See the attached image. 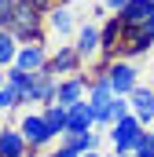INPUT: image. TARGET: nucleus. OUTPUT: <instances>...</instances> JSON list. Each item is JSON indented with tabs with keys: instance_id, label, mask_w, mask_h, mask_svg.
<instances>
[{
	"instance_id": "f257e3e1",
	"label": "nucleus",
	"mask_w": 154,
	"mask_h": 157,
	"mask_svg": "<svg viewBox=\"0 0 154 157\" xmlns=\"http://www.w3.org/2000/svg\"><path fill=\"white\" fill-rule=\"evenodd\" d=\"M7 29L18 37V44H37V40H44V29H48L44 26V11L37 4H30V0H15Z\"/></svg>"
},
{
	"instance_id": "f03ea898",
	"label": "nucleus",
	"mask_w": 154,
	"mask_h": 157,
	"mask_svg": "<svg viewBox=\"0 0 154 157\" xmlns=\"http://www.w3.org/2000/svg\"><path fill=\"white\" fill-rule=\"evenodd\" d=\"M143 132H147V124H143V121L136 117V113H125L121 121H114V124L107 128V139H110V146H114L117 154H132Z\"/></svg>"
},
{
	"instance_id": "7ed1b4c3",
	"label": "nucleus",
	"mask_w": 154,
	"mask_h": 157,
	"mask_svg": "<svg viewBox=\"0 0 154 157\" xmlns=\"http://www.w3.org/2000/svg\"><path fill=\"white\" fill-rule=\"evenodd\" d=\"M18 128H22V135H26V143H30V150L37 154L44 146H51L59 135L48 128V121H44V110H26L22 117H18Z\"/></svg>"
},
{
	"instance_id": "20e7f679",
	"label": "nucleus",
	"mask_w": 154,
	"mask_h": 157,
	"mask_svg": "<svg viewBox=\"0 0 154 157\" xmlns=\"http://www.w3.org/2000/svg\"><path fill=\"white\" fill-rule=\"evenodd\" d=\"M44 26H48V33H51V37H59V40L77 37V29H81L77 11L66 4V0H59V4H51V7L44 11Z\"/></svg>"
},
{
	"instance_id": "39448f33",
	"label": "nucleus",
	"mask_w": 154,
	"mask_h": 157,
	"mask_svg": "<svg viewBox=\"0 0 154 157\" xmlns=\"http://www.w3.org/2000/svg\"><path fill=\"white\" fill-rule=\"evenodd\" d=\"M107 73H110V88H114V95H132V91L140 88V70H136V62L125 59V55L110 59Z\"/></svg>"
},
{
	"instance_id": "423d86ee",
	"label": "nucleus",
	"mask_w": 154,
	"mask_h": 157,
	"mask_svg": "<svg viewBox=\"0 0 154 157\" xmlns=\"http://www.w3.org/2000/svg\"><path fill=\"white\" fill-rule=\"evenodd\" d=\"M74 48H77V55L84 62H95L103 55V22L99 18L81 22V29H77V37H74Z\"/></svg>"
},
{
	"instance_id": "0eeeda50",
	"label": "nucleus",
	"mask_w": 154,
	"mask_h": 157,
	"mask_svg": "<svg viewBox=\"0 0 154 157\" xmlns=\"http://www.w3.org/2000/svg\"><path fill=\"white\" fill-rule=\"evenodd\" d=\"M81 66H84V59L77 55L74 44H59L51 55H48V70L55 73V77H70V73H81Z\"/></svg>"
},
{
	"instance_id": "6e6552de",
	"label": "nucleus",
	"mask_w": 154,
	"mask_h": 157,
	"mask_svg": "<svg viewBox=\"0 0 154 157\" xmlns=\"http://www.w3.org/2000/svg\"><path fill=\"white\" fill-rule=\"evenodd\" d=\"M81 99H88V77L84 73H70V77H59V91H55V102L59 106H74Z\"/></svg>"
},
{
	"instance_id": "1a4fd4ad",
	"label": "nucleus",
	"mask_w": 154,
	"mask_h": 157,
	"mask_svg": "<svg viewBox=\"0 0 154 157\" xmlns=\"http://www.w3.org/2000/svg\"><path fill=\"white\" fill-rule=\"evenodd\" d=\"M48 55H51V51L44 48V40H37V44H22L15 66H22V70H30V73H40V70H48Z\"/></svg>"
},
{
	"instance_id": "9d476101",
	"label": "nucleus",
	"mask_w": 154,
	"mask_h": 157,
	"mask_svg": "<svg viewBox=\"0 0 154 157\" xmlns=\"http://www.w3.org/2000/svg\"><path fill=\"white\" fill-rule=\"evenodd\" d=\"M128 106H132L136 117L151 128V124H154V84H140V88L128 95Z\"/></svg>"
},
{
	"instance_id": "9b49d317",
	"label": "nucleus",
	"mask_w": 154,
	"mask_h": 157,
	"mask_svg": "<svg viewBox=\"0 0 154 157\" xmlns=\"http://www.w3.org/2000/svg\"><path fill=\"white\" fill-rule=\"evenodd\" d=\"M92 128H99V124H95V113H92L88 99L66 106V135H70V132H92Z\"/></svg>"
},
{
	"instance_id": "f8f14e48",
	"label": "nucleus",
	"mask_w": 154,
	"mask_h": 157,
	"mask_svg": "<svg viewBox=\"0 0 154 157\" xmlns=\"http://www.w3.org/2000/svg\"><path fill=\"white\" fill-rule=\"evenodd\" d=\"M30 143H26V135H22V128L15 124V128H0V157H30Z\"/></svg>"
},
{
	"instance_id": "ddd939ff",
	"label": "nucleus",
	"mask_w": 154,
	"mask_h": 157,
	"mask_svg": "<svg viewBox=\"0 0 154 157\" xmlns=\"http://www.w3.org/2000/svg\"><path fill=\"white\" fill-rule=\"evenodd\" d=\"M154 0H125V7L117 11V18L125 22V29H132V26H140V22H147V15H151Z\"/></svg>"
},
{
	"instance_id": "4468645a",
	"label": "nucleus",
	"mask_w": 154,
	"mask_h": 157,
	"mask_svg": "<svg viewBox=\"0 0 154 157\" xmlns=\"http://www.w3.org/2000/svg\"><path fill=\"white\" fill-rule=\"evenodd\" d=\"M18 37L7 29V26H0V70H7V66H15V59H18Z\"/></svg>"
},
{
	"instance_id": "2eb2a0df",
	"label": "nucleus",
	"mask_w": 154,
	"mask_h": 157,
	"mask_svg": "<svg viewBox=\"0 0 154 157\" xmlns=\"http://www.w3.org/2000/svg\"><path fill=\"white\" fill-rule=\"evenodd\" d=\"M63 143L77 154H88V150H99V132L95 128L92 132H70V135H63Z\"/></svg>"
},
{
	"instance_id": "dca6fc26",
	"label": "nucleus",
	"mask_w": 154,
	"mask_h": 157,
	"mask_svg": "<svg viewBox=\"0 0 154 157\" xmlns=\"http://www.w3.org/2000/svg\"><path fill=\"white\" fill-rule=\"evenodd\" d=\"M44 110V121H48V128L63 139L66 135V106H59V102H48V106H40Z\"/></svg>"
},
{
	"instance_id": "f3484780",
	"label": "nucleus",
	"mask_w": 154,
	"mask_h": 157,
	"mask_svg": "<svg viewBox=\"0 0 154 157\" xmlns=\"http://www.w3.org/2000/svg\"><path fill=\"white\" fill-rule=\"evenodd\" d=\"M136 157H154V135L151 132H143L140 135V143H136V150H132Z\"/></svg>"
},
{
	"instance_id": "a211bd4d",
	"label": "nucleus",
	"mask_w": 154,
	"mask_h": 157,
	"mask_svg": "<svg viewBox=\"0 0 154 157\" xmlns=\"http://www.w3.org/2000/svg\"><path fill=\"white\" fill-rule=\"evenodd\" d=\"M11 7H15V0H0V26H7V18H11Z\"/></svg>"
},
{
	"instance_id": "6ab92c4d",
	"label": "nucleus",
	"mask_w": 154,
	"mask_h": 157,
	"mask_svg": "<svg viewBox=\"0 0 154 157\" xmlns=\"http://www.w3.org/2000/svg\"><path fill=\"white\" fill-rule=\"evenodd\" d=\"M48 157H81L77 154V150H70V146H66V143H63V146H59V150H51V154Z\"/></svg>"
},
{
	"instance_id": "aec40b11",
	"label": "nucleus",
	"mask_w": 154,
	"mask_h": 157,
	"mask_svg": "<svg viewBox=\"0 0 154 157\" xmlns=\"http://www.w3.org/2000/svg\"><path fill=\"white\" fill-rule=\"evenodd\" d=\"M103 7H107V11H110V15H117V11H121V7H125V0H103Z\"/></svg>"
},
{
	"instance_id": "412c9836",
	"label": "nucleus",
	"mask_w": 154,
	"mask_h": 157,
	"mask_svg": "<svg viewBox=\"0 0 154 157\" xmlns=\"http://www.w3.org/2000/svg\"><path fill=\"white\" fill-rule=\"evenodd\" d=\"M30 4H37L40 11H48V7H51V4H55V0H30Z\"/></svg>"
},
{
	"instance_id": "4be33fe9",
	"label": "nucleus",
	"mask_w": 154,
	"mask_h": 157,
	"mask_svg": "<svg viewBox=\"0 0 154 157\" xmlns=\"http://www.w3.org/2000/svg\"><path fill=\"white\" fill-rule=\"evenodd\" d=\"M81 157H103V154H99V150H88V154H81Z\"/></svg>"
},
{
	"instance_id": "5701e85b",
	"label": "nucleus",
	"mask_w": 154,
	"mask_h": 157,
	"mask_svg": "<svg viewBox=\"0 0 154 157\" xmlns=\"http://www.w3.org/2000/svg\"><path fill=\"white\" fill-rule=\"evenodd\" d=\"M107 157H136V154H117V150H114V154H107Z\"/></svg>"
},
{
	"instance_id": "b1692460",
	"label": "nucleus",
	"mask_w": 154,
	"mask_h": 157,
	"mask_svg": "<svg viewBox=\"0 0 154 157\" xmlns=\"http://www.w3.org/2000/svg\"><path fill=\"white\" fill-rule=\"evenodd\" d=\"M151 135H154V124H151Z\"/></svg>"
},
{
	"instance_id": "393cba45",
	"label": "nucleus",
	"mask_w": 154,
	"mask_h": 157,
	"mask_svg": "<svg viewBox=\"0 0 154 157\" xmlns=\"http://www.w3.org/2000/svg\"><path fill=\"white\" fill-rule=\"evenodd\" d=\"M66 4H70V0H66Z\"/></svg>"
}]
</instances>
